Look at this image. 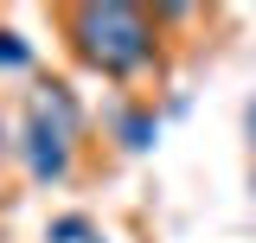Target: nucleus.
Listing matches in <instances>:
<instances>
[{"label": "nucleus", "mask_w": 256, "mask_h": 243, "mask_svg": "<svg viewBox=\"0 0 256 243\" xmlns=\"http://www.w3.org/2000/svg\"><path fill=\"white\" fill-rule=\"evenodd\" d=\"M58 32L70 45V58L109 77V84H134L160 64V20L148 6H128V0H84V6H64Z\"/></svg>", "instance_id": "f257e3e1"}, {"label": "nucleus", "mask_w": 256, "mask_h": 243, "mask_svg": "<svg viewBox=\"0 0 256 243\" xmlns=\"http://www.w3.org/2000/svg\"><path fill=\"white\" fill-rule=\"evenodd\" d=\"M116 128H122V148H128V154L154 148V134H160V122H154V109H122V116H116Z\"/></svg>", "instance_id": "f03ea898"}, {"label": "nucleus", "mask_w": 256, "mask_h": 243, "mask_svg": "<svg viewBox=\"0 0 256 243\" xmlns=\"http://www.w3.org/2000/svg\"><path fill=\"white\" fill-rule=\"evenodd\" d=\"M96 230H90V218H58L52 230H45V243H90Z\"/></svg>", "instance_id": "7ed1b4c3"}, {"label": "nucleus", "mask_w": 256, "mask_h": 243, "mask_svg": "<svg viewBox=\"0 0 256 243\" xmlns=\"http://www.w3.org/2000/svg\"><path fill=\"white\" fill-rule=\"evenodd\" d=\"M0 64H26V45H20V32H0Z\"/></svg>", "instance_id": "20e7f679"}, {"label": "nucleus", "mask_w": 256, "mask_h": 243, "mask_svg": "<svg viewBox=\"0 0 256 243\" xmlns=\"http://www.w3.org/2000/svg\"><path fill=\"white\" fill-rule=\"evenodd\" d=\"M250 148H256V102H250Z\"/></svg>", "instance_id": "39448f33"}]
</instances>
